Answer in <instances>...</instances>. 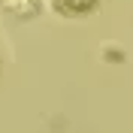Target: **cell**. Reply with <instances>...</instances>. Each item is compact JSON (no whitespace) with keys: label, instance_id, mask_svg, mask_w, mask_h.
<instances>
[{"label":"cell","instance_id":"6da1fadb","mask_svg":"<svg viewBox=\"0 0 133 133\" xmlns=\"http://www.w3.org/2000/svg\"><path fill=\"white\" fill-rule=\"evenodd\" d=\"M51 6L64 15H82V12H91L97 6V0H51Z\"/></svg>","mask_w":133,"mask_h":133}]
</instances>
